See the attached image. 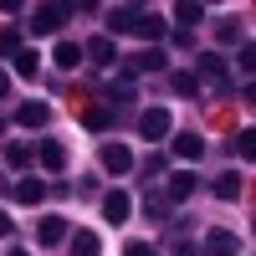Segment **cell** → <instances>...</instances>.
I'll list each match as a JSON object with an SVG mask.
<instances>
[{
  "mask_svg": "<svg viewBox=\"0 0 256 256\" xmlns=\"http://www.w3.org/2000/svg\"><path fill=\"white\" fill-rule=\"evenodd\" d=\"M72 16V6H36L31 10V36H52V31H62V20Z\"/></svg>",
  "mask_w": 256,
  "mask_h": 256,
  "instance_id": "6da1fadb",
  "label": "cell"
},
{
  "mask_svg": "<svg viewBox=\"0 0 256 256\" xmlns=\"http://www.w3.org/2000/svg\"><path fill=\"white\" fill-rule=\"evenodd\" d=\"M195 77H205L216 92H226V88H230V77H226V62H220L216 52H205V56L195 62Z\"/></svg>",
  "mask_w": 256,
  "mask_h": 256,
  "instance_id": "7a4b0ae2",
  "label": "cell"
},
{
  "mask_svg": "<svg viewBox=\"0 0 256 256\" xmlns=\"http://www.w3.org/2000/svg\"><path fill=\"white\" fill-rule=\"evenodd\" d=\"M241 251V241H236V230H226V226H216L205 236V256H236Z\"/></svg>",
  "mask_w": 256,
  "mask_h": 256,
  "instance_id": "3957f363",
  "label": "cell"
},
{
  "mask_svg": "<svg viewBox=\"0 0 256 256\" xmlns=\"http://www.w3.org/2000/svg\"><path fill=\"white\" fill-rule=\"evenodd\" d=\"M138 134H144L148 144H159V138L169 134V108H148V113L138 118Z\"/></svg>",
  "mask_w": 256,
  "mask_h": 256,
  "instance_id": "277c9868",
  "label": "cell"
},
{
  "mask_svg": "<svg viewBox=\"0 0 256 256\" xmlns=\"http://www.w3.org/2000/svg\"><path fill=\"white\" fill-rule=\"evenodd\" d=\"M138 16H144V6H113L108 10V31L113 36H128V31L138 26Z\"/></svg>",
  "mask_w": 256,
  "mask_h": 256,
  "instance_id": "5b68a950",
  "label": "cell"
},
{
  "mask_svg": "<svg viewBox=\"0 0 256 256\" xmlns=\"http://www.w3.org/2000/svg\"><path fill=\"white\" fill-rule=\"evenodd\" d=\"M36 241L41 246H62V241H67V220H62V216H41L36 220Z\"/></svg>",
  "mask_w": 256,
  "mask_h": 256,
  "instance_id": "8992f818",
  "label": "cell"
},
{
  "mask_svg": "<svg viewBox=\"0 0 256 256\" xmlns=\"http://www.w3.org/2000/svg\"><path fill=\"white\" fill-rule=\"evenodd\" d=\"M102 169H108V174H128V169H134V154H128L123 144H102Z\"/></svg>",
  "mask_w": 256,
  "mask_h": 256,
  "instance_id": "52a82bcc",
  "label": "cell"
},
{
  "mask_svg": "<svg viewBox=\"0 0 256 256\" xmlns=\"http://www.w3.org/2000/svg\"><path fill=\"white\" fill-rule=\"evenodd\" d=\"M82 56H92L98 67H113V62H118V46H113V36H92L88 46H82Z\"/></svg>",
  "mask_w": 256,
  "mask_h": 256,
  "instance_id": "ba28073f",
  "label": "cell"
},
{
  "mask_svg": "<svg viewBox=\"0 0 256 256\" xmlns=\"http://www.w3.org/2000/svg\"><path fill=\"white\" fill-rule=\"evenodd\" d=\"M10 195H16L20 205H41V200H46V184H41L36 174H26V180H16V184H10Z\"/></svg>",
  "mask_w": 256,
  "mask_h": 256,
  "instance_id": "9c48e42d",
  "label": "cell"
},
{
  "mask_svg": "<svg viewBox=\"0 0 256 256\" xmlns=\"http://www.w3.org/2000/svg\"><path fill=\"white\" fill-rule=\"evenodd\" d=\"M46 118H52L46 102H20V108H16V123L20 128H46Z\"/></svg>",
  "mask_w": 256,
  "mask_h": 256,
  "instance_id": "30bf717a",
  "label": "cell"
},
{
  "mask_svg": "<svg viewBox=\"0 0 256 256\" xmlns=\"http://www.w3.org/2000/svg\"><path fill=\"white\" fill-rule=\"evenodd\" d=\"M36 159H41V169H62V164H67V144H56V138L36 144Z\"/></svg>",
  "mask_w": 256,
  "mask_h": 256,
  "instance_id": "8fae6325",
  "label": "cell"
},
{
  "mask_svg": "<svg viewBox=\"0 0 256 256\" xmlns=\"http://www.w3.org/2000/svg\"><path fill=\"white\" fill-rule=\"evenodd\" d=\"M128 210H134V205H128V195H123V190H113V195L102 200V216H108L113 226H123V220H128Z\"/></svg>",
  "mask_w": 256,
  "mask_h": 256,
  "instance_id": "7c38bea8",
  "label": "cell"
},
{
  "mask_svg": "<svg viewBox=\"0 0 256 256\" xmlns=\"http://www.w3.org/2000/svg\"><path fill=\"white\" fill-rule=\"evenodd\" d=\"M195 174H190V169H180V174H169V200H190V195H195Z\"/></svg>",
  "mask_w": 256,
  "mask_h": 256,
  "instance_id": "4fadbf2b",
  "label": "cell"
},
{
  "mask_svg": "<svg viewBox=\"0 0 256 256\" xmlns=\"http://www.w3.org/2000/svg\"><path fill=\"white\" fill-rule=\"evenodd\" d=\"M164 67V52L159 46H148V52H138V56H128V72H159Z\"/></svg>",
  "mask_w": 256,
  "mask_h": 256,
  "instance_id": "5bb4252c",
  "label": "cell"
},
{
  "mask_svg": "<svg viewBox=\"0 0 256 256\" xmlns=\"http://www.w3.org/2000/svg\"><path fill=\"white\" fill-rule=\"evenodd\" d=\"M164 31H169V26H164L154 10H144V16H138V26H134V36H144V41H159Z\"/></svg>",
  "mask_w": 256,
  "mask_h": 256,
  "instance_id": "9a60e30c",
  "label": "cell"
},
{
  "mask_svg": "<svg viewBox=\"0 0 256 256\" xmlns=\"http://www.w3.org/2000/svg\"><path fill=\"white\" fill-rule=\"evenodd\" d=\"M210 190H216V200H236V195H241V174H236V169H226Z\"/></svg>",
  "mask_w": 256,
  "mask_h": 256,
  "instance_id": "2e32d148",
  "label": "cell"
},
{
  "mask_svg": "<svg viewBox=\"0 0 256 256\" xmlns=\"http://www.w3.org/2000/svg\"><path fill=\"white\" fill-rule=\"evenodd\" d=\"M174 154H180V159H200V154H205V138H200V134H180V138H174Z\"/></svg>",
  "mask_w": 256,
  "mask_h": 256,
  "instance_id": "e0dca14e",
  "label": "cell"
},
{
  "mask_svg": "<svg viewBox=\"0 0 256 256\" xmlns=\"http://www.w3.org/2000/svg\"><path fill=\"white\" fill-rule=\"evenodd\" d=\"M72 256H102V241L92 236V230H77L72 236Z\"/></svg>",
  "mask_w": 256,
  "mask_h": 256,
  "instance_id": "ac0fdd59",
  "label": "cell"
},
{
  "mask_svg": "<svg viewBox=\"0 0 256 256\" xmlns=\"http://www.w3.org/2000/svg\"><path fill=\"white\" fill-rule=\"evenodd\" d=\"M10 62H16V72H20V77H36V67H41V56H36L31 46H20V52H16Z\"/></svg>",
  "mask_w": 256,
  "mask_h": 256,
  "instance_id": "d6986e66",
  "label": "cell"
},
{
  "mask_svg": "<svg viewBox=\"0 0 256 256\" xmlns=\"http://www.w3.org/2000/svg\"><path fill=\"white\" fill-rule=\"evenodd\" d=\"M31 154H36L31 144H10V148H6V164H10V169H31Z\"/></svg>",
  "mask_w": 256,
  "mask_h": 256,
  "instance_id": "ffe728a7",
  "label": "cell"
},
{
  "mask_svg": "<svg viewBox=\"0 0 256 256\" xmlns=\"http://www.w3.org/2000/svg\"><path fill=\"white\" fill-rule=\"evenodd\" d=\"M77 62H82V46H77V41H62V46H56V67H77Z\"/></svg>",
  "mask_w": 256,
  "mask_h": 256,
  "instance_id": "44dd1931",
  "label": "cell"
},
{
  "mask_svg": "<svg viewBox=\"0 0 256 256\" xmlns=\"http://www.w3.org/2000/svg\"><path fill=\"white\" fill-rule=\"evenodd\" d=\"M174 92L180 98H200V77L195 72H174Z\"/></svg>",
  "mask_w": 256,
  "mask_h": 256,
  "instance_id": "7402d4cb",
  "label": "cell"
},
{
  "mask_svg": "<svg viewBox=\"0 0 256 256\" xmlns=\"http://www.w3.org/2000/svg\"><path fill=\"white\" fill-rule=\"evenodd\" d=\"M230 154H241V159H251V154H256V134H251V128H241V134L230 138Z\"/></svg>",
  "mask_w": 256,
  "mask_h": 256,
  "instance_id": "603a6c76",
  "label": "cell"
},
{
  "mask_svg": "<svg viewBox=\"0 0 256 256\" xmlns=\"http://www.w3.org/2000/svg\"><path fill=\"white\" fill-rule=\"evenodd\" d=\"M82 123H88L92 134H102V128L113 123V108H88V113H82Z\"/></svg>",
  "mask_w": 256,
  "mask_h": 256,
  "instance_id": "cb8c5ba5",
  "label": "cell"
},
{
  "mask_svg": "<svg viewBox=\"0 0 256 256\" xmlns=\"http://www.w3.org/2000/svg\"><path fill=\"white\" fill-rule=\"evenodd\" d=\"M174 16L184 20V26H195V20H205V6H195V0H180V6H174Z\"/></svg>",
  "mask_w": 256,
  "mask_h": 256,
  "instance_id": "d4e9b609",
  "label": "cell"
},
{
  "mask_svg": "<svg viewBox=\"0 0 256 256\" xmlns=\"http://www.w3.org/2000/svg\"><path fill=\"white\" fill-rule=\"evenodd\" d=\"M16 52H20V31L6 26V31H0V56H16Z\"/></svg>",
  "mask_w": 256,
  "mask_h": 256,
  "instance_id": "484cf974",
  "label": "cell"
},
{
  "mask_svg": "<svg viewBox=\"0 0 256 256\" xmlns=\"http://www.w3.org/2000/svg\"><path fill=\"white\" fill-rule=\"evenodd\" d=\"M216 36L230 46V41H241V26H236V20H220V26H216Z\"/></svg>",
  "mask_w": 256,
  "mask_h": 256,
  "instance_id": "4316f807",
  "label": "cell"
},
{
  "mask_svg": "<svg viewBox=\"0 0 256 256\" xmlns=\"http://www.w3.org/2000/svg\"><path fill=\"white\" fill-rule=\"evenodd\" d=\"M123 256H154V246H148V241H128Z\"/></svg>",
  "mask_w": 256,
  "mask_h": 256,
  "instance_id": "83f0119b",
  "label": "cell"
},
{
  "mask_svg": "<svg viewBox=\"0 0 256 256\" xmlns=\"http://www.w3.org/2000/svg\"><path fill=\"white\" fill-rule=\"evenodd\" d=\"M174 256H200V246H190V241H180V246H174Z\"/></svg>",
  "mask_w": 256,
  "mask_h": 256,
  "instance_id": "f1b7e54d",
  "label": "cell"
},
{
  "mask_svg": "<svg viewBox=\"0 0 256 256\" xmlns=\"http://www.w3.org/2000/svg\"><path fill=\"white\" fill-rule=\"evenodd\" d=\"M10 230H16V226H10V216H6V210H0V236H10Z\"/></svg>",
  "mask_w": 256,
  "mask_h": 256,
  "instance_id": "f546056e",
  "label": "cell"
},
{
  "mask_svg": "<svg viewBox=\"0 0 256 256\" xmlns=\"http://www.w3.org/2000/svg\"><path fill=\"white\" fill-rule=\"evenodd\" d=\"M6 92H10V77H6V72H0V98H6Z\"/></svg>",
  "mask_w": 256,
  "mask_h": 256,
  "instance_id": "4dcf8cb0",
  "label": "cell"
},
{
  "mask_svg": "<svg viewBox=\"0 0 256 256\" xmlns=\"http://www.w3.org/2000/svg\"><path fill=\"white\" fill-rule=\"evenodd\" d=\"M0 134H6V118H0Z\"/></svg>",
  "mask_w": 256,
  "mask_h": 256,
  "instance_id": "1f68e13d",
  "label": "cell"
},
{
  "mask_svg": "<svg viewBox=\"0 0 256 256\" xmlns=\"http://www.w3.org/2000/svg\"><path fill=\"white\" fill-rule=\"evenodd\" d=\"M10 256H26V251H10Z\"/></svg>",
  "mask_w": 256,
  "mask_h": 256,
  "instance_id": "d6a6232c",
  "label": "cell"
}]
</instances>
